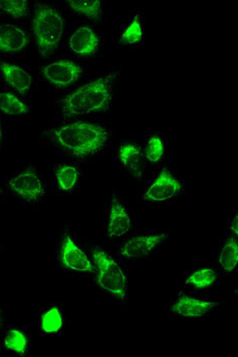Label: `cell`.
I'll list each match as a JSON object with an SVG mask.
<instances>
[{"instance_id": "obj_22", "label": "cell", "mask_w": 238, "mask_h": 357, "mask_svg": "<svg viewBox=\"0 0 238 357\" xmlns=\"http://www.w3.org/2000/svg\"><path fill=\"white\" fill-rule=\"evenodd\" d=\"M166 140L160 134L150 133L145 136L143 153L145 162L157 165L164 158L166 152Z\"/></svg>"}, {"instance_id": "obj_30", "label": "cell", "mask_w": 238, "mask_h": 357, "mask_svg": "<svg viewBox=\"0 0 238 357\" xmlns=\"http://www.w3.org/2000/svg\"><path fill=\"white\" fill-rule=\"evenodd\" d=\"M0 17H1V15H0Z\"/></svg>"}, {"instance_id": "obj_16", "label": "cell", "mask_w": 238, "mask_h": 357, "mask_svg": "<svg viewBox=\"0 0 238 357\" xmlns=\"http://www.w3.org/2000/svg\"><path fill=\"white\" fill-rule=\"evenodd\" d=\"M218 268L212 266H203L189 271L184 275V285L193 291H208L219 282Z\"/></svg>"}, {"instance_id": "obj_3", "label": "cell", "mask_w": 238, "mask_h": 357, "mask_svg": "<svg viewBox=\"0 0 238 357\" xmlns=\"http://www.w3.org/2000/svg\"><path fill=\"white\" fill-rule=\"evenodd\" d=\"M94 264V285L103 294L127 303L129 292V272L122 261L112 255L108 249L96 248L92 251Z\"/></svg>"}, {"instance_id": "obj_17", "label": "cell", "mask_w": 238, "mask_h": 357, "mask_svg": "<svg viewBox=\"0 0 238 357\" xmlns=\"http://www.w3.org/2000/svg\"><path fill=\"white\" fill-rule=\"evenodd\" d=\"M53 177L56 185L57 193L66 195L74 192L78 188L81 181V171L77 165L61 164L55 165L53 169Z\"/></svg>"}, {"instance_id": "obj_19", "label": "cell", "mask_w": 238, "mask_h": 357, "mask_svg": "<svg viewBox=\"0 0 238 357\" xmlns=\"http://www.w3.org/2000/svg\"><path fill=\"white\" fill-rule=\"evenodd\" d=\"M31 112V105L25 97L8 90H0V114L10 118H23Z\"/></svg>"}, {"instance_id": "obj_29", "label": "cell", "mask_w": 238, "mask_h": 357, "mask_svg": "<svg viewBox=\"0 0 238 357\" xmlns=\"http://www.w3.org/2000/svg\"><path fill=\"white\" fill-rule=\"evenodd\" d=\"M0 192H1V189H0Z\"/></svg>"}, {"instance_id": "obj_8", "label": "cell", "mask_w": 238, "mask_h": 357, "mask_svg": "<svg viewBox=\"0 0 238 357\" xmlns=\"http://www.w3.org/2000/svg\"><path fill=\"white\" fill-rule=\"evenodd\" d=\"M169 235V231H151L127 236L118 249V257L122 261H138L149 257Z\"/></svg>"}, {"instance_id": "obj_14", "label": "cell", "mask_w": 238, "mask_h": 357, "mask_svg": "<svg viewBox=\"0 0 238 357\" xmlns=\"http://www.w3.org/2000/svg\"><path fill=\"white\" fill-rule=\"evenodd\" d=\"M30 33L28 29L17 24L0 25V54L17 55L28 50Z\"/></svg>"}, {"instance_id": "obj_1", "label": "cell", "mask_w": 238, "mask_h": 357, "mask_svg": "<svg viewBox=\"0 0 238 357\" xmlns=\"http://www.w3.org/2000/svg\"><path fill=\"white\" fill-rule=\"evenodd\" d=\"M111 136V130L105 124L81 120L55 125L48 133L57 151L76 160H88L104 152Z\"/></svg>"}, {"instance_id": "obj_10", "label": "cell", "mask_w": 238, "mask_h": 357, "mask_svg": "<svg viewBox=\"0 0 238 357\" xmlns=\"http://www.w3.org/2000/svg\"><path fill=\"white\" fill-rule=\"evenodd\" d=\"M85 73L86 68L72 59H52L40 69L43 80L57 89L72 87Z\"/></svg>"}, {"instance_id": "obj_9", "label": "cell", "mask_w": 238, "mask_h": 357, "mask_svg": "<svg viewBox=\"0 0 238 357\" xmlns=\"http://www.w3.org/2000/svg\"><path fill=\"white\" fill-rule=\"evenodd\" d=\"M223 301H211L180 290L169 303L172 316L178 319H204L219 310Z\"/></svg>"}, {"instance_id": "obj_21", "label": "cell", "mask_w": 238, "mask_h": 357, "mask_svg": "<svg viewBox=\"0 0 238 357\" xmlns=\"http://www.w3.org/2000/svg\"><path fill=\"white\" fill-rule=\"evenodd\" d=\"M2 348L15 356H25L29 354V337L25 330L12 328L2 337Z\"/></svg>"}, {"instance_id": "obj_7", "label": "cell", "mask_w": 238, "mask_h": 357, "mask_svg": "<svg viewBox=\"0 0 238 357\" xmlns=\"http://www.w3.org/2000/svg\"><path fill=\"white\" fill-rule=\"evenodd\" d=\"M8 192L19 202L38 204L47 195V186L44 178L32 167L13 174L6 181Z\"/></svg>"}, {"instance_id": "obj_27", "label": "cell", "mask_w": 238, "mask_h": 357, "mask_svg": "<svg viewBox=\"0 0 238 357\" xmlns=\"http://www.w3.org/2000/svg\"><path fill=\"white\" fill-rule=\"evenodd\" d=\"M3 136H4L3 125H2V123L0 122V144H1L2 140H3Z\"/></svg>"}, {"instance_id": "obj_6", "label": "cell", "mask_w": 238, "mask_h": 357, "mask_svg": "<svg viewBox=\"0 0 238 357\" xmlns=\"http://www.w3.org/2000/svg\"><path fill=\"white\" fill-rule=\"evenodd\" d=\"M56 261L59 268L74 275H92L94 264L87 252L72 237L70 231H63L56 248Z\"/></svg>"}, {"instance_id": "obj_24", "label": "cell", "mask_w": 238, "mask_h": 357, "mask_svg": "<svg viewBox=\"0 0 238 357\" xmlns=\"http://www.w3.org/2000/svg\"><path fill=\"white\" fill-rule=\"evenodd\" d=\"M66 6L74 14L93 22H99L104 15L103 1H66Z\"/></svg>"}, {"instance_id": "obj_23", "label": "cell", "mask_w": 238, "mask_h": 357, "mask_svg": "<svg viewBox=\"0 0 238 357\" xmlns=\"http://www.w3.org/2000/svg\"><path fill=\"white\" fill-rule=\"evenodd\" d=\"M144 41V25L142 12L136 13L127 24L119 37L123 45L138 46Z\"/></svg>"}, {"instance_id": "obj_2", "label": "cell", "mask_w": 238, "mask_h": 357, "mask_svg": "<svg viewBox=\"0 0 238 357\" xmlns=\"http://www.w3.org/2000/svg\"><path fill=\"white\" fill-rule=\"evenodd\" d=\"M118 70L99 75L66 94L59 101L58 112L63 118L103 114L111 107L113 89L119 79Z\"/></svg>"}, {"instance_id": "obj_12", "label": "cell", "mask_w": 238, "mask_h": 357, "mask_svg": "<svg viewBox=\"0 0 238 357\" xmlns=\"http://www.w3.org/2000/svg\"><path fill=\"white\" fill-rule=\"evenodd\" d=\"M66 45L72 54L87 59L98 54L101 48V36L91 26H78L72 29Z\"/></svg>"}, {"instance_id": "obj_4", "label": "cell", "mask_w": 238, "mask_h": 357, "mask_svg": "<svg viewBox=\"0 0 238 357\" xmlns=\"http://www.w3.org/2000/svg\"><path fill=\"white\" fill-rule=\"evenodd\" d=\"M65 17L54 4L38 2L35 6L31 20V31L37 52L41 56H49L59 50L65 34Z\"/></svg>"}, {"instance_id": "obj_11", "label": "cell", "mask_w": 238, "mask_h": 357, "mask_svg": "<svg viewBox=\"0 0 238 357\" xmlns=\"http://www.w3.org/2000/svg\"><path fill=\"white\" fill-rule=\"evenodd\" d=\"M134 226V215L127 206L114 193L108 202L105 211V236L108 239L125 238L132 233Z\"/></svg>"}, {"instance_id": "obj_26", "label": "cell", "mask_w": 238, "mask_h": 357, "mask_svg": "<svg viewBox=\"0 0 238 357\" xmlns=\"http://www.w3.org/2000/svg\"><path fill=\"white\" fill-rule=\"evenodd\" d=\"M227 232L233 237H238V213L237 209L233 213V215L227 220Z\"/></svg>"}, {"instance_id": "obj_5", "label": "cell", "mask_w": 238, "mask_h": 357, "mask_svg": "<svg viewBox=\"0 0 238 357\" xmlns=\"http://www.w3.org/2000/svg\"><path fill=\"white\" fill-rule=\"evenodd\" d=\"M184 193V180L166 165L148 181L142 197L148 204H171L180 199Z\"/></svg>"}, {"instance_id": "obj_20", "label": "cell", "mask_w": 238, "mask_h": 357, "mask_svg": "<svg viewBox=\"0 0 238 357\" xmlns=\"http://www.w3.org/2000/svg\"><path fill=\"white\" fill-rule=\"evenodd\" d=\"M65 326L63 306L52 304L44 308L39 314V327L43 334H59Z\"/></svg>"}, {"instance_id": "obj_28", "label": "cell", "mask_w": 238, "mask_h": 357, "mask_svg": "<svg viewBox=\"0 0 238 357\" xmlns=\"http://www.w3.org/2000/svg\"><path fill=\"white\" fill-rule=\"evenodd\" d=\"M2 321H3V314H2L1 306H0V326L2 325Z\"/></svg>"}, {"instance_id": "obj_18", "label": "cell", "mask_w": 238, "mask_h": 357, "mask_svg": "<svg viewBox=\"0 0 238 357\" xmlns=\"http://www.w3.org/2000/svg\"><path fill=\"white\" fill-rule=\"evenodd\" d=\"M217 268L222 274L232 275L238 268V241L237 237L227 235L218 248Z\"/></svg>"}, {"instance_id": "obj_13", "label": "cell", "mask_w": 238, "mask_h": 357, "mask_svg": "<svg viewBox=\"0 0 238 357\" xmlns=\"http://www.w3.org/2000/svg\"><path fill=\"white\" fill-rule=\"evenodd\" d=\"M0 79L12 92L23 97L30 92L34 82L30 70L10 61H0Z\"/></svg>"}, {"instance_id": "obj_25", "label": "cell", "mask_w": 238, "mask_h": 357, "mask_svg": "<svg viewBox=\"0 0 238 357\" xmlns=\"http://www.w3.org/2000/svg\"><path fill=\"white\" fill-rule=\"evenodd\" d=\"M29 2L25 0L0 1V15H6L13 19H23L29 15Z\"/></svg>"}, {"instance_id": "obj_15", "label": "cell", "mask_w": 238, "mask_h": 357, "mask_svg": "<svg viewBox=\"0 0 238 357\" xmlns=\"http://www.w3.org/2000/svg\"><path fill=\"white\" fill-rule=\"evenodd\" d=\"M118 158L121 169L131 175L138 176L144 164L143 147L136 141L123 140L118 146Z\"/></svg>"}]
</instances>
